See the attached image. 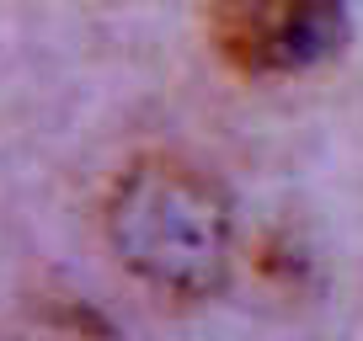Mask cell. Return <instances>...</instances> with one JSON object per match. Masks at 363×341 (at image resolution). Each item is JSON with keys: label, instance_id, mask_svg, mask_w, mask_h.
<instances>
[{"label": "cell", "instance_id": "obj_3", "mask_svg": "<svg viewBox=\"0 0 363 341\" xmlns=\"http://www.w3.org/2000/svg\"><path fill=\"white\" fill-rule=\"evenodd\" d=\"M11 341H118V330L80 299H43L16 320Z\"/></svg>", "mask_w": 363, "mask_h": 341}, {"label": "cell", "instance_id": "obj_2", "mask_svg": "<svg viewBox=\"0 0 363 341\" xmlns=\"http://www.w3.org/2000/svg\"><path fill=\"white\" fill-rule=\"evenodd\" d=\"M214 43L246 75H284L331 54L342 0H208Z\"/></svg>", "mask_w": 363, "mask_h": 341}, {"label": "cell", "instance_id": "obj_1", "mask_svg": "<svg viewBox=\"0 0 363 341\" xmlns=\"http://www.w3.org/2000/svg\"><path fill=\"white\" fill-rule=\"evenodd\" d=\"M107 240L139 283L171 299H208L230 277V203L187 160H134L107 192Z\"/></svg>", "mask_w": 363, "mask_h": 341}]
</instances>
